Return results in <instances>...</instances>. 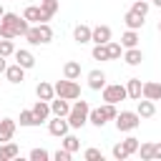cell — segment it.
<instances>
[{"label": "cell", "mask_w": 161, "mask_h": 161, "mask_svg": "<svg viewBox=\"0 0 161 161\" xmlns=\"http://www.w3.org/2000/svg\"><path fill=\"white\" fill-rule=\"evenodd\" d=\"M25 40L30 45H48L53 40V28L48 23H38V25H30V30L25 33Z\"/></svg>", "instance_id": "obj_1"}, {"label": "cell", "mask_w": 161, "mask_h": 161, "mask_svg": "<svg viewBox=\"0 0 161 161\" xmlns=\"http://www.w3.org/2000/svg\"><path fill=\"white\" fill-rule=\"evenodd\" d=\"M88 113H91V106H88V101H78L75 98V103L70 106V113H68V123H70V128H83L86 123H88Z\"/></svg>", "instance_id": "obj_2"}, {"label": "cell", "mask_w": 161, "mask_h": 161, "mask_svg": "<svg viewBox=\"0 0 161 161\" xmlns=\"http://www.w3.org/2000/svg\"><path fill=\"white\" fill-rule=\"evenodd\" d=\"M53 88H55V96H60V98H68V101L80 98V86H78V80L63 78V80H58Z\"/></svg>", "instance_id": "obj_3"}, {"label": "cell", "mask_w": 161, "mask_h": 161, "mask_svg": "<svg viewBox=\"0 0 161 161\" xmlns=\"http://www.w3.org/2000/svg\"><path fill=\"white\" fill-rule=\"evenodd\" d=\"M138 126H141V116H138L136 111H121V113L116 116V128L123 131V133L136 131Z\"/></svg>", "instance_id": "obj_4"}, {"label": "cell", "mask_w": 161, "mask_h": 161, "mask_svg": "<svg viewBox=\"0 0 161 161\" xmlns=\"http://www.w3.org/2000/svg\"><path fill=\"white\" fill-rule=\"evenodd\" d=\"M126 98H128L126 86H121V83H106L103 86V101L106 103H121Z\"/></svg>", "instance_id": "obj_5"}, {"label": "cell", "mask_w": 161, "mask_h": 161, "mask_svg": "<svg viewBox=\"0 0 161 161\" xmlns=\"http://www.w3.org/2000/svg\"><path fill=\"white\" fill-rule=\"evenodd\" d=\"M68 131H70V123H68V118H65V116H53V118L48 121V133H50V136L63 138Z\"/></svg>", "instance_id": "obj_6"}, {"label": "cell", "mask_w": 161, "mask_h": 161, "mask_svg": "<svg viewBox=\"0 0 161 161\" xmlns=\"http://www.w3.org/2000/svg\"><path fill=\"white\" fill-rule=\"evenodd\" d=\"M23 18H25V20H30V25L48 23V18H45V13H43V8H40V5H28V8L23 10Z\"/></svg>", "instance_id": "obj_7"}, {"label": "cell", "mask_w": 161, "mask_h": 161, "mask_svg": "<svg viewBox=\"0 0 161 161\" xmlns=\"http://www.w3.org/2000/svg\"><path fill=\"white\" fill-rule=\"evenodd\" d=\"M136 113L141 118H153L156 116V103L151 98H141V101H136Z\"/></svg>", "instance_id": "obj_8"}, {"label": "cell", "mask_w": 161, "mask_h": 161, "mask_svg": "<svg viewBox=\"0 0 161 161\" xmlns=\"http://www.w3.org/2000/svg\"><path fill=\"white\" fill-rule=\"evenodd\" d=\"M33 113H35V118H38V123H45L50 116H53V111H50V101H35V106H33Z\"/></svg>", "instance_id": "obj_9"}, {"label": "cell", "mask_w": 161, "mask_h": 161, "mask_svg": "<svg viewBox=\"0 0 161 161\" xmlns=\"http://www.w3.org/2000/svg\"><path fill=\"white\" fill-rule=\"evenodd\" d=\"M15 128H18V123H15L13 118H0V143H5V141H13V136H15Z\"/></svg>", "instance_id": "obj_10"}, {"label": "cell", "mask_w": 161, "mask_h": 161, "mask_svg": "<svg viewBox=\"0 0 161 161\" xmlns=\"http://www.w3.org/2000/svg\"><path fill=\"white\" fill-rule=\"evenodd\" d=\"M111 28L108 25H96L93 28V33H91V43H98V45H106L108 40H111Z\"/></svg>", "instance_id": "obj_11"}, {"label": "cell", "mask_w": 161, "mask_h": 161, "mask_svg": "<svg viewBox=\"0 0 161 161\" xmlns=\"http://www.w3.org/2000/svg\"><path fill=\"white\" fill-rule=\"evenodd\" d=\"M13 58H15V63H18V65H23L25 70H30V68L35 65V55H33L30 50H25V48L15 50V53H13Z\"/></svg>", "instance_id": "obj_12"}, {"label": "cell", "mask_w": 161, "mask_h": 161, "mask_svg": "<svg viewBox=\"0 0 161 161\" xmlns=\"http://www.w3.org/2000/svg\"><path fill=\"white\" fill-rule=\"evenodd\" d=\"M5 78H8V83L18 86V83H23V80H25V68H23V65H18V63H13V65H8Z\"/></svg>", "instance_id": "obj_13"}, {"label": "cell", "mask_w": 161, "mask_h": 161, "mask_svg": "<svg viewBox=\"0 0 161 161\" xmlns=\"http://www.w3.org/2000/svg\"><path fill=\"white\" fill-rule=\"evenodd\" d=\"M126 91H128V98L131 101H141L143 98V83H141V78H128Z\"/></svg>", "instance_id": "obj_14"}, {"label": "cell", "mask_w": 161, "mask_h": 161, "mask_svg": "<svg viewBox=\"0 0 161 161\" xmlns=\"http://www.w3.org/2000/svg\"><path fill=\"white\" fill-rule=\"evenodd\" d=\"M50 111H53V116H65V118H68V113H70V103H68V98L55 96V98L50 101Z\"/></svg>", "instance_id": "obj_15"}, {"label": "cell", "mask_w": 161, "mask_h": 161, "mask_svg": "<svg viewBox=\"0 0 161 161\" xmlns=\"http://www.w3.org/2000/svg\"><path fill=\"white\" fill-rule=\"evenodd\" d=\"M91 33H93V28H88V25L78 23V25L73 28V40H75L78 45H83V43H91Z\"/></svg>", "instance_id": "obj_16"}, {"label": "cell", "mask_w": 161, "mask_h": 161, "mask_svg": "<svg viewBox=\"0 0 161 161\" xmlns=\"http://www.w3.org/2000/svg\"><path fill=\"white\" fill-rule=\"evenodd\" d=\"M103 86H106V73L103 70H91L88 73V88L91 91H103Z\"/></svg>", "instance_id": "obj_17"}, {"label": "cell", "mask_w": 161, "mask_h": 161, "mask_svg": "<svg viewBox=\"0 0 161 161\" xmlns=\"http://www.w3.org/2000/svg\"><path fill=\"white\" fill-rule=\"evenodd\" d=\"M88 123H93L96 128H103V126L108 123V116H106L103 106H98V108H91V113H88Z\"/></svg>", "instance_id": "obj_18"}, {"label": "cell", "mask_w": 161, "mask_h": 161, "mask_svg": "<svg viewBox=\"0 0 161 161\" xmlns=\"http://www.w3.org/2000/svg\"><path fill=\"white\" fill-rule=\"evenodd\" d=\"M123 23H126V28H128V30H141L146 20H143V15H138V13L128 10V13L123 15Z\"/></svg>", "instance_id": "obj_19"}, {"label": "cell", "mask_w": 161, "mask_h": 161, "mask_svg": "<svg viewBox=\"0 0 161 161\" xmlns=\"http://www.w3.org/2000/svg\"><path fill=\"white\" fill-rule=\"evenodd\" d=\"M18 153H20V148L13 141L0 143V161H13V158H18Z\"/></svg>", "instance_id": "obj_20"}, {"label": "cell", "mask_w": 161, "mask_h": 161, "mask_svg": "<svg viewBox=\"0 0 161 161\" xmlns=\"http://www.w3.org/2000/svg\"><path fill=\"white\" fill-rule=\"evenodd\" d=\"M35 96H38L40 101H53V98H55V88H53L50 83L40 80V83L35 86Z\"/></svg>", "instance_id": "obj_21"}, {"label": "cell", "mask_w": 161, "mask_h": 161, "mask_svg": "<svg viewBox=\"0 0 161 161\" xmlns=\"http://www.w3.org/2000/svg\"><path fill=\"white\" fill-rule=\"evenodd\" d=\"M123 60H126V65H141V60H143L141 48H126L123 50Z\"/></svg>", "instance_id": "obj_22"}, {"label": "cell", "mask_w": 161, "mask_h": 161, "mask_svg": "<svg viewBox=\"0 0 161 161\" xmlns=\"http://www.w3.org/2000/svg\"><path fill=\"white\" fill-rule=\"evenodd\" d=\"M143 98L161 101V83H156V80H148V83H143Z\"/></svg>", "instance_id": "obj_23"}, {"label": "cell", "mask_w": 161, "mask_h": 161, "mask_svg": "<svg viewBox=\"0 0 161 161\" xmlns=\"http://www.w3.org/2000/svg\"><path fill=\"white\" fill-rule=\"evenodd\" d=\"M138 30H126L123 35H121V45H123V50L126 48H138Z\"/></svg>", "instance_id": "obj_24"}, {"label": "cell", "mask_w": 161, "mask_h": 161, "mask_svg": "<svg viewBox=\"0 0 161 161\" xmlns=\"http://www.w3.org/2000/svg\"><path fill=\"white\" fill-rule=\"evenodd\" d=\"M63 78L78 80V78H80V63H75V60H68V63L63 65Z\"/></svg>", "instance_id": "obj_25"}, {"label": "cell", "mask_w": 161, "mask_h": 161, "mask_svg": "<svg viewBox=\"0 0 161 161\" xmlns=\"http://www.w3.org/2000/svg\"><path fill=\"white\" fill-rule=\"evenodd\" d=\"M20 126H23V128L40 126V123H38V118H35V113H33V108H30V111H20Z\"/></svg>", "instance_id": "obj_26"}, {"label": "cell", "mask_w": 161, "mask_h": 161, "mask_svg": "<svg viewBox=\"0 0 161 161\" xmlns=\"http://www.w3.org/2000/svg\"><path fill=\"white\" fill-rule=\"evenodd\" d=\"M40 8H43V13H45V18L50 20L55 13H58V8H60V3L58 0H40Z\"/></svg>", "instance_id": "obj_27"}, {"label": "cell", "mask_w": 161, "mask_h": 161, "mask_svg": "<svg viewBox=\"0 0 161 161\" xmlns=\"http://www.w3.org/2000/svg\"><path fill=\"white\" fill-rule=\"evenodd\" d=\"M106 48H108V58H111V60H118V58L123 55V45H121V43H116V40H108V43H106Z\"/></svg>", "instance_id": "obj_28"}, {"label": "cell", "mask_w": 161, "mask_h": 161, "mask_svg": "<svg viewBox=\"0 0 161 161\" xmlns=\"http://www.w3.org/2000/svg\"><path fill=\"white\" fill-rule=\"evenodd\" d=\"M63 148H68L70 153H75V151L80 148V141H78L73 133H65V136H63Z\"/></svg>", "instance_id": "obj_29"}, {"label": "cell", "mask_w": 161, "mask_h": 161, "mask_svg": "<svg viewBox=\"0 0 161 161\" xmlns=\"http://www.w3.org/2000/svg\"><path fill=\"white\" fill-rule=\"evenodd\" d=\"M123 143V148L128 151V156H133V153H138V146H141V141L136 138V136H128L126 141H121Z\"/></svg>", "instance_id": "obj_30"}, {"label": "cell", "mask_w": 161, "mask_h": 161, "mask_svg": "<svg viewBox=\"0 0 161 161\" xmlns=\"http://www.w3.org/2000/svg\"><path fill=\"white\" fill-rule=\"evenodd\" d=\"M91 55H93V60H111V58H108V48H106V45H98V43L93 45Z\"/></svg>", "instance_id": "obj_31"}, {"label": "cell", "mask_w": 161, "mask_h": 161, "mask_svg": "<svg viewBox=\"0 0 161 161\" xmlns=\"http://www.w3.org/2000/svg\"><path fill=\"white\" fill-rule=\"evenodd\" d=\"M138 156H141V161H153V143H141Z\"/></svg>", "instance_id": "obj_32"}, {"label": "cell", "mask_w": 161, "mask_h": 161, "mask_svg": "<svg viewBox=\"0 0 161 161\" xmlns=\"http://www.w3.org/2000/svg\"><path fill=\"white\" fill-rule=\"evenodd\" d=\"M13 53H15V45H13V40H10V38H3V40H0V55L10 58Z\"/></svg>", "instance_id": "obj_33"}, {"label": "cell", "mask_w": 161, "mask_h": 161, "mask_svg": "<svg viewBox=\"0 0 161 161\" xmlns=\"http://www.w3.org/2000/svg\"><path fill=\"white\" fill-rule=\"evenodd\" d=\"M148 8H151V5H148L146 0H133V5H131V10L138 13V15H143V18L148 15Z\"/></svg>", "instance_id": "obj_34"}, {"label": "cell", "mask_w": 161, "mask_h": 161, "mask_svg": "<svg viewBox=\"0 0 161 161\" xmlns=\"http://www.w3.org/2000/svg\"><path fill=\"white\" fill-rule=\"evenodd\" d=\"M111 153H113L116 161H126V158H128V151L123 148V143H116V146L111 148Z\"/></svg>", "instance_id": "obj_35"}, {"label": "cell", "mask_w": 161, "mask_h": 161, "mask_svg": "<svg viewBox=\"0 0 161 161\" xmlns=\"http://www.w3.org/2000/svg\"><path fill=\"white\" fill-rule=\"evenodd\" d=\"M48 158H50V153L45 148H33L30 151V161H48Z\"/></svg>", "instance_id": "obj_36"}, {"label": "cell", "mask_w": 161, "mask_h": 161, "mask_svg": "<svg viewBox=\"0 0 161 161\" xmlns=\"http://www.w3.org/2000/svg\"><path fill=\"white\" fill-rule=\"evenodd\" d=\"M83 158H86V161H103V153H101L98 148H86Z\"/></svg>", "instance_id": "obj_37"}, {"label": "cell", "mask_w": 161, "mask_h": 161, "mask_svg": "<svg viewBox=\"0 0 161 161\" xmlns=\"http://www.w3.org/2000/svg\"><path fill=\"white\" fill-rule=\"evenodd\" d=\"M103 111H106L108 121H116V116H118V111H116V103H103Z\"/></svg>", "instance_id": "obj_38"}, {"label": "cell", "mask_w": 161, "mask_h": 161, "mask_svg": "<svg viewBox=\"0 0 161 161\" xmlns=\"http://www.w3.org/2000/svg\"><path fill=\"white\" fill-rule=\"evenodd\" d=\"M70 156H73V153H70L68 148H58V151L53 153V158H55V161H70Z\"/></svg>", "instance_id": "obj_39"}, {"label": "cell", "mask_w": 161, "mask_h": 161, "mask_svg": "<svg viewBox=\"0 0 161 161\" xmlns=\"http://www.w3.org/2000/svg\"><path fill=\"white\" fill-rule=\"evenodd\" d=\"M153 158H161V141L153 143Z\"/></svg>", "instance_id": "obj_40"}, {"label": "cell", "mask_w": 161, "mask_h": 161, "mask_svg": "<svg viewBox=\"0 0 161 161\" xmlns=\"http://www.w3.org/2000/svg\"><path fill=\"white\" fill-rule=\"evenodd\" d=\"M5 70H8V58L0 55V73H5Z\"/></svg>", "instance_id": "obj_41"}, {"label": "cell", "mask_w": 161, "mask_h": 161, "mask_svg": "<svg viewBox=\"0 0 161 161\" xmlns=\"http://www.w3.org/2000/svg\"><path fill=\"white\" fill-rule=\"evenodd\" d=\"M3 15H5V8H3V3H0V18H3Z\"/></svg>", "instance_id": "obj_42"}, {"label": "cell", "mask_w": 161, "mask_h": 161, "mask_svg": "<svg viewBox=\"0 0 161 161\" xmlns=\"http://www.w3.org/2000/svg\"><path fill=\"white\" fill-rule=\"evenodd\" d=\"M151 3H153V5H156V8H161V0H151Z\"/></svg>", "instance_id": "obj_43"}, {"label": "cell", "mask_w": 161, "mask_h": 161, "mask_svg": "<svg viewBox=\"0 0 161 161\" xmlns=\"http://www.w3.org/2000/svg\"><path fill=\"white\" fill-rule=\"evenodd\" d=\"M158 33H161V20H158Z\"/></svg>", "instance_id": "obj_44"}, {"label": "cell", "mask_w": 161, "mask_h": 161, "mask_svg": "<svg viewBox=\"0 0 161 161\" xmlns=\"http://www.w3.org/2000/svg\"><path fill=\"white\" fill-rule=\"evenodd\" d=\"M0 3H3V0H0Z\"/></svg>", "instance_id": "obj_45"}]
</instances>
